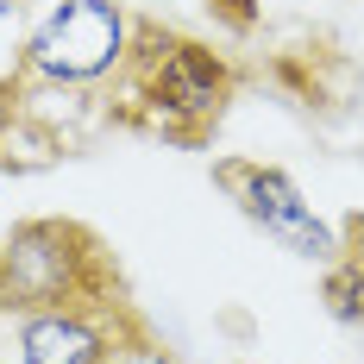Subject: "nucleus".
Masks as SVG:
<instances>
[{
  "instance_id": "obj_1",
  "label": "nucleus",
  "mask_w": 364,
  "mask_h": 364,
  "mask_svg": "<svg viewBox=\"0 0 364 364\" xmlns=\"http://www.w3.org/2000/svg\"><path fill=\"white\" fill-rule=\"evenodd\" d=\"M126 57V19L107 0H63L32 38V70L50 82H95Z\"/></svg>"
},
{
  "instance_id": "obj_2",
  "label": "nucleus",
  "mask_w": 364,
  "mask_h": 364,
  "mask_svg": "<svg viewBox=\"0 0 364 364\" xmlns=\"http://www.w3.org/2000/svg\"><path fill=\"white\" fill-rule=\"evenodd\" d=\"M220 182L239 195V208L277 239V245H289L295 257H333V226L327 220H314V208L295 195V182L283 170H264V164H220Z\"/></svg>"
},
{
  "instance_id": "obj_3",
  "label": "nucleus",
  "mask_w": 364,
  "mask_h": 364,
  "mask_svg": "<svg viewBox=\"0 0 364 364\" xmlns=\"http://www.w3.org/2000/svg\"><path fill=\"white\" fill-rule=\"evenodd\" d=\"M70 226H57V220H32V226H19L13 232V245L0 252V301H19V308H57V301H70L75 289V257L70 252Z\"/></svg>"
},
{
  "instance_id": "obj_4",
  "label": "nucleus",
  "mask_w": 364,
  "mask_h": 364,
  "mask_svg": "<svg viewBox=\"0 0 364 364\" xmlns=\"http://www.w3.org/2000/svg\"><path fill=\"white\" fill-rule=\"evenodd\" d=\"M145 95L157 101V113H170V119H208L220 113L226 101V70H220L214 50H201V44H157L145 63Z\"/></svg>"
},
{
  "instance_id": "obj_5",
  "label": "nucleus",
  "mask_w": 364,
  "mask_h": 364,
  "mask_svg": "<svg viewBox=\"0 0 364 364\" xmlns=\"http://www.w3.org/2000/svg\"><path fill=\"white\" fill-rule=\"evenodd\" d=\"M19 358L26 364H101V333L70 308H44L19 333Z\"/></svg>"
},
{
  "instance_id": "obj_6",
  "label": "nucleus",
  "mask_w": 364,
  "mask_h": 364,
  "mask_svg": "<svg viewBox=\"0 0 364 364\" xmlns=\"http://www.w3.org/2000/svg\"><path fill=\"white\" fill-rule=\"evenodd\" d=\"M327 308L333 321H364V264H339L327 277Z\"/></svg>"
},
{
  "instance_id": "obj_7",
  "label": "nucleus",
  "mask_w": 364,
  "mask_h": 364,
  "mask_svg": "<svg viewBox=\"0 0 364 364\" xmlns=\"http://www.w3.org/2000/svg\"><path fill=\"white\" fill-rule=\"evenodd\" d=\"M6 13H13V0H0V19H6Z\"/></svg>"
}]
</instances>
